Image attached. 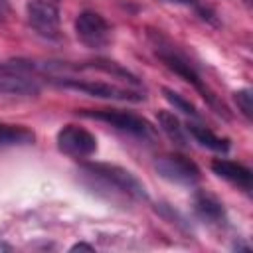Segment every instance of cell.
I'll return each mask as SVG.
<instances>
[{
	"mask_svg": "<svg viewBox=\"0 0 253 253\" xmlns=\"http://www.w3.org/2000/svg\"><path fill=\"white\" fill-rule=\"evenodd\" d=\"M158 125L162 128V132L180 148L188 146V136H186V128L182 126L180 119L170 113V111H158Z\"/></svg>",
	"mask_w": 253,
	"mask_h": 253,
	"instance_id": "7c38bea8",
	"label": "cell"
},
{
	"mask_svg": "<svg viewBox=\"0 0 253 253\" xmlns=\"http://www.w3.org/2000/svg\"><path fill=\"white\" fill-rule=\"evenodd\" d=\"M75 34L81 43H85L91 49H101L111 40V26L107 20L91 10H83L75 18Z\"/></svg>",
	"mask_w": 253,
	"mask_h": 253,
	"instance_id": "ba28073f",
	"label": "cell"
},
{
	"mask_svg": "<svg viewBox=\"0 0 253 253\" xmlns=\"http://www.w3.org/2000/svg\"><path fill=\"white\" fill-rule=\"evenodd\" d=\"M233 101L237 103V109L243 113L245 119H251V111H253V95L249 89H239L233 93Z\"/></svg>",
	"mask_w": 253,
	"mask_h": 253,
	"instance_id": "2e32d148",
	"label": "cell"
},
{
	"mask_svg": "<svg viewBox=\"0 0 253 253\" xmlns=\"http://www.w3.org/2000/svg\"><path fill=\"white\" fill-rule=\"evenodd\" d=\"M154 53H156V57L170 69V71H174L176 75H180L186 83H190L206 101H208V105L210 107H213L215 109V113L217 115H223V117H227V109L223 107V103H219L217 101V97L204 85V81H202V77H200V73L192 67V63L180 53V51H176L174 49V45H170V43H166L160 36H156V42H154Z\"/></svg>",
	"mask_w": 253,
	"mask_h": 253,
	"instance_id": "7a4b0ae2",
	"label": "cell"
},
{
	"mask_svg": "<svg viewBox=\"0 0 253 253\" xmlns=\"http://www.w3.org/2000/svg\"><path fill=\"white\" fill-rule=\"evenodd\" d=\"M40 93V83L32 75V65L22 61L0 63V95L32 97Z\"/></svg>",
	"mask_w": 253,
	"mask_h": 253,
	"instance_id": "277c9868",
	"label": "cell"
},
{
	"mask_svg": "<svg viewBox=\"0 0 253 253\" xmlns=\"http://www.w3.org/2000/svg\"><path fill=\"white\" fill-rule=\"evenodd\" d=\"M186 128H188V132L194 136V140L200 142L202 146H206V148H210V150H215V152H227V150H229V140L217 136V134L211 132L208 126L190 123Z\"/></svg>",
	"mask_w": 253,
	"mask_h": 253,
	"instance_id": "4fadbf2b",
	"label": "cell"
},
{
	"mask_svg": "<svg viewBox=\"0 0 253 253\" xmlns=\"http://www.w3.org/2000/svg\"><path fill=\"white\" fill-rule=\"evenodd\" d=\"M34 142V132L22 125H0V146L30 144Z\"/></svg>",
	"mask_w": 253,
	"mask_h": 253,
	"instance_id": "5bb4252c",
	"label": "cell"
},
{
	"mask_svg": "<svg viewBox=\"0 0 253 253\" xmlns=\"http://www.w3.org/2000/svg\"><path fill=\"white\" fill-rule=\"evenodd\" d=\"M166 2H176V4H184V6H196V0H166Z\"/></svg>",
	"mask_w": 253,
	"mask_h": 253,
	"instance_id": "d6986e66",
	"label": "cell"
},
{
	"mask_svg": "<svg viewBox=\"0 0 253 253\" xmlns=\"http://www.w3.org/2000/svg\"><path fill=\"white\" fill-rule=\"evenodd\" d=\"M26 16L38 36L45 40L59 38V10L55 4L47 0H30L26 4Z\"/></svg>",
	"mask_w": 253,
	"mask_h": 253,
	"instance_id": "52a82bcc",
	"label": "cell"
},
{
	"mask_svg": "<svg viewBox=\"0 0 253 253\" xmlns=\"http://www.w3.org/2000/svg\"><path fill=\"white\" fill-rule=\"evenodd\" d=\"M81 117H89L95 121H103L123 132H128L136 138L142 140H154L156 138V128L142 117L128 113V111H121V109H99V111H81Z\"/></svg>",
	"mask_w": 253,
	"mask_h": 253,
	"instance_id": "3957f363",
	"label": "cell"
},
{
	"mask_svg": "<svg viewBox=\"0 0 253 253\" xmlns=\"http://www.w3.org/2000/svg\"><path fill=\"white\" fill-rule=\"evenodd\" d=\"M57 148L71 158H87L97 150V138L87 128L77 125H65L57 132Z\"/></svg>",
	"mask_w": 253,
	"mask_h": 253,
	"instance_id": "9c48e42d",
	"label": "cell"
},
{
	"mask_svg": "<svg viewBox=\"0 0 253 253\" xmlns=\"http://www.w3.org/2000/svg\"><path fill=\"white\" fill-rule=\"evenodd\" d=\"M8 12H10V2L8 0H0V18L8 16Z\"/></svg>",
	"mask_w": 253,
	"mask_h": 253,
	"instance_id": "ac0fdd59",
	"label": "cell"
},
{
	"mask_svg": "<svg viewBox=\"0 0 253 253\" xmlns=\"http://www.w3.org/2000/svg\"><path fill=\"white\" fill-rule=\"evenodd\" d=\"M162 93H164L166 101H168L176 111H182V113L188 115V117H198V109H196L190 101H186L180 93H176V91H172V89H168V87H162Z\"/></svg>",
	"mask_w": 253,
	"mask_h": 253,
	"instance_id": "9a60e30c",
	"label": "cell"
},
{
	"mask_svg": "<svg viewBox=\"0 0 253 253\" xmlns=\"http://www.w3.org/2000/svg\"><path fill=\"white\" fill-rule=\"evenodd\" d=\"M12 251V245H8V243H4V241H0V251Z\"/></svg>",
	"mask_w": 253,
	"mask_h": 253,
	"instance_id": "ffe728a7",
	"label": "cell"
},
{
	"mask_svg": "<svg viewBox=\"0 0 253 253\" xmlns=\"http://www.w3.org/2000/svg\"><path fill=\"white\" fill-rule=\"evenodd\" d=\"M211 170H213V174H217L219 178L237 186L239 190L251 192V170L247 166L237 164V162L227 160V158H215L211 162Z\"/></svg>",
	"mask_w": 253,
	"mask_h": 253,
	"instance_id": "30bf717a",
	"label": "cell"
},
{
	"mask_svg": "<svg viewBox=\"0 0 253 253\" xmlns=\"http://www.w3.org/2000/svg\"><path fill=\"white\" fill-rule=\"evenodd\" d=\"M83 182L89 188L109 202L115 204H132V202H146L148 192L144 184L126 168L107 162H89L79 168Z\"/></svg>",
	"mask_w": 253,
	"mask_h": 253,
	"instance_id": "6da1fadb",
	"label": "cell"
},
{
	"mask_svg": "<svg viewBox=\"0 0 253 253\" xmlns=\"http://www.w3.org/2000/svg\"><path fill=\"white\" fill-rule=\"evenodd\" d=\"M154 170L158 172L160 178H164L172 184H182V186H194L202 178L200 168L196 166V162L182 156V154H164V156H160L154 162Z\"/></svg>",
	"mask_w": 253,
	"mask_h": 253,
	"instance_id": "8992f818",
	"label": "cell"
},
{
	"mask_svg": "<svg viewBox=\"0 0 253 253\" xmlns=\"http://www.w3.org/2000/svg\"><path fill=\"white\" fill-rule=\"evenodd\" d=\"M93 249H95L93 245H89V243H83V241H81V243H75V245L71 247V251H93Z\"/></svg>",
	"mask_w": 253,
	"mask_h": 253,
	"instance_id": "e0dca14e",
	"label": "cell"
},
{
	"mask_svg": "<svg viewBox=\"0 0 253 253\" xmlns=\"http://www.w3.org/2000/svg\"><path fill=\"white\" fill-rule=\"evenodd\" d=\"M194 211L198 213L200 219L211 223V225H225L227 221V215H225V210H223V204L208 194V192H196L194 196Z\"/></svg>",
	"mask_w": 253,
	"mask_h": 253,
	"instance_id": "8fae6325",
	"label": "cell"
},
{
	"mask_svg": "<svg viewBox=\"0 0 253 253\" xmlns=\"http://www.w3.org/2000/svg\"><path fill=\"white\" fill-rule=\"evenodd\" d=\"M59 87L65 89H73V91H81L87 93L91 97H99V99H113V101H142L144 95L132 89H125L119 85H111L105 81H89V79H67V77H55L53 79Z\"/></svg>",
	"mask_w": 253,
	"mask_h": 253,
	"instance_id": "5b68a950",
	"label": "cell"
}]
</instances>
